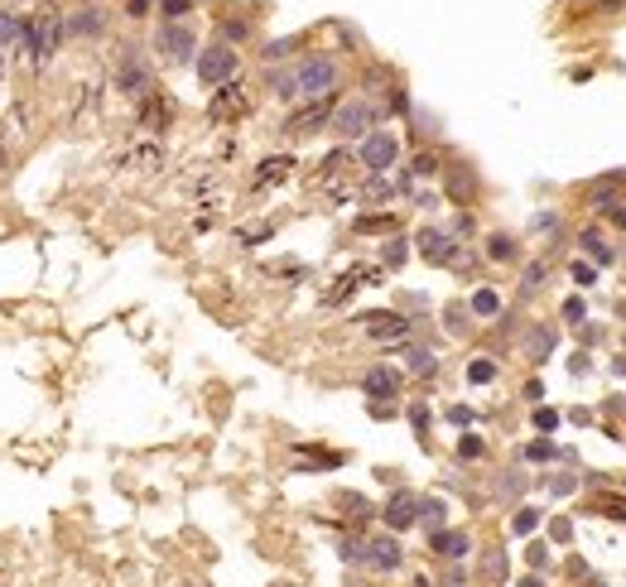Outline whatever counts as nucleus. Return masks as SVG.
Listing matches in <instances>:
<instances>
[{
    "mask_svg": "<svg viewBox=\"0 0 626 587\" xmlns=\"http://www.w3.org/2000/svg\"><path fill=\"white\" fill-rule=\"evenodd\" d=\"M463 458H482V438H463Z\"/></svg>",
    "mask_w": 626,
    "mask_h": 587,
    "instance_id": "58836bf2",
    "label": "nucleus"
},
{
    "mask_svg": "<svg viewBox=\"0 0 626 587\" xmlns=\"http://www.w3.org/2000/svg\"><path fill=\"white\" fill-rule=\"evenodd\" d=\"M448 188H453L458 197H467V193H472V174H463V169H458V174L448 179Z\"/></svg>",
    "mask_w": 626,
    "mask_h": 587,
    "instance_id": "c85d7f7f",
    "label": "nucleus"
},
{
    "mask_svg": "<svg viewBox=\"0 0 626 587\" xmlns=\"http://www.w3.org/2000/svg\"><path fill=\"white\" fill-rule=\"evenodd\" d=\"M169 116H174V101H169V97H159V92L140 97V125H145V130H164V125H169Z\"/></svg>",
    "mask_w": 626,
    "mask_h": 587,
    "instance_id": "ddd939ff",
    "label": "nucleus"
},
{
    "mask_svg": "<svg viewBox=\"0 0 626 587\" xmlns=\"http://www.w3.org/2000/svg\"><path fill=\"white\" fill-rule=\"evenodd\" d=\"M521 587H544V583H539V578H525V583Z\"/></svg>",
    "mask_w": 626,
    "mask_h": 587,
    "instance_id": "79ce46f5",
    "label": "nucleus"
},
{
    "mask_svg": "<svg viewBox=\"0 0 626 587\" xmlns=\"http://www.w3.org/2000/svg\"><path fill=\"white\" fill-rule=\"evenodd\" d=\"M564 318H569V323H583V303H578V298H573V303H564Z\"/></svg>",
    "mask_w": 626,
    "mask_h": 587,
    "instance_id": "4c0bfd02",
    "label": "nucleus"
},
{
    "mask_svg": "<svg viewBox=\"0 0 626 587\" xmlns=\"http://www.w3.org/2000/svg\"><path fill=\"white\" fill-rule=\"evenodd\" d=\"M535 525H539V510H535V505H530V510H521V515H516V534H530V530H535Z\"/></svg>",
    "mask_w": 626,
    "mask_h": 587,
    "instance_id": "bb28decb",
    "label": "nucleus"
},
{
    "mask_svg": "<svg viewBox=\"0 0 626 587\" xmlns=\"http://www.w3.org/2000/svg\"><path fill=\"white\" fill-rule=\"evenodd\" d=\"M289 169H294V159H289V154H275V159H265V164L256 169V188H270V183H280Z\"/></svg>",
    "mask_w": 626,
    "mask_h": 587,
    "instance_id": "f3484780",
    "label": "nucleus"
},
{
    "mask_svg": "<svg viewBox=\"0 0 626 587\" xmlns=\"http://www.w3.org/2000/svg\"><path fill=\"white\" fill-rule=\"evenodd\" d=\"M58 44H63V15H58V10H34V15L24 19V39H19V48H29V53H34V63L44 68V63L58 53Z\"/></svg>",
    "mask_w": 626,
    "mask_h": 587,
    "instance_id": "f257e3e1",
    "label": "nucleus"
},
{
    "mask_svg": "<svg viewBox=\"0 0 626 587\" xmlns=\"http://www.w3.org/2000/svg\"><path fill=\"white\" fill-rule=\"evenodd\" d=\"M443 323H448V332H467V323H463V308H448V313H443Z\"/></svg>",
    "mask_w": 626,
    "mask_h": 587,
    "instance_id": "2f4dec72",
    "label": "nucleus"
},
{
    "mask_svg": "<svg viewBox=\"0 0 626 587\" xmlns=\"http://www.w3.org/2000/svg\"><path fill=\"white\" fill-rule=\"evenodd\" d=\"M539 280H544V265H530V270H525V289H535Z\"/></svg>",
    "mask_w": 626,
    "mask_h": 587,
    "instance_id": "e433bc0d",
    "label": "nucleus"
},
{
    "mask_svg": "<svg viewBox=\"0 0 626 587\" xmlns=\"http://www.w3.org/2000/svg\"><path fill=\"white\" fill-rule=\"evenodd\" d=\"M371 120H376V111L366 101H347V106L332 111V130L347 135V140H366L371 135Z\"/></svg>",
    "mask_w": 626,
    "mask_h": 587,
    "instance_id": "20e7f679",
    "label": "nucleus"
},
{
    "mask_svg": "<svg viewBox=\"0 0 626 587\" xmlns=\"http://www.w3.org/2000/svg\"><path fill=\"white\" fill-rule=\"evenodd\" d=\"M68 29H73V34H82V39H97V34L106 29V15L87 5V10H78V15H73V24H68Z\"/></svg>",
    "mask_w": 626,
    "mask_h": 587,
    "instance_id": "a211bd4d",
    "label": "nucleus"
},
{
    "mask_svg": "<svg viewBox=\"0 0 626 587\" xmlns=\"http://www.w3.org/2000/svg\"><path fill=\"white\" fill-rule=\"evenodd\" d=\"M241 111H246V87H241V82H222V87H217V97L208 101V116H212V120H222V125H226V120H236Z\"/></svg>",
    "mask_w": 626,
    "mask_h": 587,
    "instance_id": "1a4fd4ad",
    "label": "nucleus"
},
{
    "mask_svg": "<svg viewBox=\"0 0 626 587\" xmlns=\"http://www.w3.org/2000/svg\"><path fill=\"white\" fill-rule=\"evenodd\" d=\"M535 424H539V428H544V433H549V428H554V424H559V414H554V409H539V414H535Z\"/></svg>",
    "mask_w": 626,
    "mask_h": 587,
    "instance_id": "72a5a7b5",
    "label": "nucleus"
},
{
    "mask_svg": "<svg viewBox=\"0 0 626 587\" xmlns=\"http://www.w3.org/2000/svg\"><path fill=\"white\" fill-rule=\"evenodd\" d=\"M405 366H410L415 376H429L438 361H433V352H424V347H410V352H405Z\"/></svg>",
    "mask_w": 626,
    "mask_h": 587,
    "instance_id": "412c9836",
    "label": "nucleus"
},
{
    "mask_svg": "<svg viewBox=\"0 0 626 587\" xmlns=\"http://www.w3.org/2000/svg\"><path fill=\"white\" fill-rule=\"evenodd\" d=\"M497 308H501V298H497L492 289H477V294H472V313H477V318H492Z\"/></svg>",
    "mask_w": 626,
    "mask_h": 587,
    "instance_id": "5701e85b",
    "label": "nucleus"
},
{
    "mask_svg": "<svg viewBox=\"0 0 626 587\" xmlns=\"http://www.w3.org/2000/svg\"><path fill=\"white\" fill-rule=\"evenodd\" d=\"M275 97H299V87H294V73H280V78H275Z\"/></svg>",
    "mask_w": 626,
    "mask_h": 587,
    "instance_id": "a878e982",
    "label": "nucleus"
},
{
    "mask_svg": "<svg viewBox=\"0 0 626 587\" xmlns=\"http://www.w3.org/2000/svg\"><path fill=\"white\" fill-rule=\"evenodd\" d=\"M294 87H299V97H328L332 87H337V63L328 58V53H313V58H304L299 68H294Z\"/></svg>",
    "mask_w": 626,
    "mask_h": 587,
    "instance_id": "f03ea898",
    "label": "nucleus"
},
{
    "mask_svg": "<svg viewBox=\"0 0 626 587\" xmlns=\"http://www.w3.org/2000/svg\"><path fill=\"white\" fill-rule=\"evenodd\" d=\"M289 48H294V39H275V44H270V48H265V58H285V53H289Z\"/></svg>",
    "mask_w": 626,
    "mask_h": 587,
    "instance_id": "473e14b6",
    "label": "nucleus"
},
{
    "mask_svg": "<svg viewBox=\"0 0 626 587\" xmlns=\"http://www.w3.org/2000/svg\"><path fill=\"white\" fill-rule=\"evenodd\" d=\"M116 87L130 92V97H150V92H154V73H150L140 44H125V53H120V63H116Z\"/></svg>",
    "mask_w": 626,
    "mask_h": 587,
    "instance_id": "7ed1b4c3",
    "label": "nucleus"
},
{
    "mask_svg": "<svg viewBox=\"0 0 626 587\" xmlns=\"http://www.w3.org/2000/svg\"><path fill=\"white\" fill-rule=\"evenodd\" d=\"M487 255H492V260H511V255H516L511 236H492V241H487Z\"/></svg>",
    "mask_w": 626,
    "mask_h": 587,
    "instance_id": "b1692460",
    "label": "nucleus"
},
{
    "mask_svg": "<svg viewBox=\"0 0 626 587\" xmlns=\"http://www.w3.org/2000/svg\"><path fill=\"white\" fill-rule=\"evenodd\" d=\"M395 154H400V145H395L391 130H371V135L361 140V164H366L371 174H386V169L395 164Z\"/></svg>",
    "mask_w": 626,
    "mask_h": 587,
    "instance_id": "423d86ee",
    "label": "nucleus"
},
{
    "mask_svg": "<svg viewBox=\"0 0 626 587\" xmlns=\"http://www.w3.org/2000/svg\"><path fill=\"white\" fill-rule=\"evenodd\" d=\"M467 549H472V539L463 530H433V554L438 559H467Z\"/></svg>",
    "mask_w": 626,
    "mask_h": 587,
    "instance_id": "2eb2a0df",
    "label": "nucleus"
},
{
    "mask_svg": "<svg viewBox=\"0 0 626 587\" xmlns=\"http://www.w3.org/2000/svg\"><path fill=\"white\" fill-rule=\"evenodd\" d=\"M366 395H376V399H391V395H400V371H391V366H376V371H366Z\"/></svg>",
    "mask_w": 626,
    "mask_h": 587,
    "instance_id": "dca6fc26",
    "label": "nucleus"
},
{
    "mask_svg": "<svg viewBox=\"0 0 626 587\" xmlns=\"http://www.w3.org/2000/svg\"><path fill=\"white\" fill-rule=\"evenodd\" d=\"M415 520H419V500L410 491H395L391 505H386V525H391V530H410Z\"/></svg>",
    "mask_w": 626,
    "mask_h": 587,
    "instance_id": "f8f14e48",
    "label": "nucleus"
},
{
    "mask_svg": "<svg viewBox=\"0 0 626 587\" xmlns=\"http://www.w3.org/2000/svg\"><path fill=\"white\" fill-rule=\"evenodd\" d=\"M391 226V217H361L357 222V231H386Z\"/></svg>",
    "mask_w": 626,
    "mask_h": 587,
    "instance_id": "7c9ffc66",
    "label": "nucleus"
},
{
    "mask_svg": "<svg viewBox=\"0 0 626 587\" xmlns=\"http://www.w3.org/2000/svg\"><path fill=\"white\" fill-rule=\"evenodd\" d=\"M0 78H5V63H0Z\"/></svg>",
    "mask_w": 626,
    "mask_h": 587,
    "instance_id": "37998d69",
    "label": "nucleus"
},
{
    "mask_svg": "<svg viewBox=\"0 0 626 587\" xmlns=\"http://www.w3.org/2000/svg\"><path fill=\"white\" fill-rule=\"evenodd\" d=\"M443 515H448V510H443V500H433V496H429V500H419V520H424L429 530H443Z\"/></svg>",
    "mask_w": 626,
    "mask_h": 587,
    "instance_id": "4be33fe9",
    "label": "nucleus"
},
{
    "mask_svg": "<svg viewBox=\"0 0 626 587\" xmlns=\"http://www.w3.org/2000/svg\"><path fill=\"white\" fill-rule=\"evenodd\" d=\"M366 318H371L366 332L376 342H405L410 337V318H395V313H366Z\"/></svg>",
    "mask_w": 626,
    "mask_h": 587,
    "instance_id": "9b49d317",
    "label": "nucleus"
},
{
    "mask_svg": "<svg viewBox=\"0 0 626 587\" xmlns=\"http://www.w3.org/2000/svg\"><path fill=\"white\" fill-rule=\"evenodd\" d=\"M492 376H497L492 361H472V366H467V381H472V386H482V381H492Z\"/></svg>",
    "mask_w": 626,
    "mask_h": 587,
    "instance_id": "393cba45",
    "label": "nucleus"
},
{
    "mask_svg": "<svg viewBox=\"0 0 626 587\" xmlns=\"http://www.w3.org/2000/svg\"><path fill=\"white\" fill-rule=\"evenodd\" d=\"M617 226H626V207H617Z\"/></svg>",
    "mask_w": 626,
    "mask_h": 587,
    "instance_id": "a19ab883",
    "label": "nucleus"
},
{
    "mask_svg": "<svg viewBox=\"0 0 626 587\" xmlns=\"http://www.w3.org/2000/svg\"><path fill=\"white\" fill-rule=\"evenodd\" d=\"M419 251H424V260L448 265V260L458 255V241H453V236H443V231H424V236H419Z\"/></svg>",
    "mask_w": 626,
    "mask_h": 587,
    "instance_id": "4468645a",
    "label": "nucleus"
},
{
    "mask_svg": "<svg viewBox=\"0 0 626 587\" xmlns=\"http://www.w3.org/2000/svg\"><path fill=\"white\" fill-rule=\"evenodd\" d=\"M405 255H410V251H405V241L395 236V241L386 246V265H405Z\"/></svg>",
    "mask_w": 626,
    "mask_h": 587,
    "instance_id": "cd10ccee",
    "label": "nucleus"
},
{
    "mask_svg": "<svg viewBox=\"0 0 626 587\" xmlns=\"http://www.w3.org/2000/svg\"><path fill=\"white\" fill-rule=\"evenodd\" d=\"M145 10H150V0H130L125 5V15H145Z\"/></svg>",
    "mask_w": 626,
    "mask_h": 587,
    "instance_id": "ea45409f",
    "label": "nucleus"
},
{
    "mask_svg": "<svg viewBox=\"0 0 626 587\" xmlns=\"http://www.w3.org/2000/svg\"><path fill=\"white\" fill-rule=\"evenodd\" d=\"M525 352H530V361H549V352H554V327H530Z\"/></svg>",
    "mask_w": 626,
    "mask_h": 587,
    "instance_id": "6ab92c4d",
    "label": "nucleus"
},
{
    "mask_svg": "<svg viewBox=\"0 0 626 587\" xmlns=\"http://www.w3.org/2000/svg\"><path fill=\"white\" fill-rule=\"evenodd\" d=\"M438 164H433V154H415V174H433Z\"/></svg>",
    "mask_w": 626,
    "mask_h": 587,
    "instance_id": "f704fd0d",
    "label": "nucleus"
},
{
    "mask_svg": "<svg viewBox=\"0 0 626 587\" xmlns=\"http://www.w3.org/2000/svg\"><path fill=\"white\" fill-rule=\"evenodd\" d=\"M231 73H236V48H231V44H212L208 53L198 58V78H203L208 87L231 82Z\"/></svg>",
    "mask_w": 626,
    "mask_h": 587,
    "instance_id": "39448f33",
    "label": "nucleus"
},
{
    "mask_svg": "<svg viewBox=\"0 0 626 587\" xmlns=\"http://www.w3.org/2000/svg\"><path fill=\"white\" fill-rule=\"evenodd\" d=\"M328 120H332V97H318V101H309L304 111L289 116V135H309V130L328 125Z\"/></svg>",
    "mask_w": 626,
    "mask_h": 587,
    "instance_id": "9d476101",
    "label": "nucleus"
},
{
    "mask_svg": "<svg viewBox=\"0 0 626 587\" xmlns=\"http://www.w3.org/2000/svg\"><path fill=\"white\" fill-rule=\"evenodd\" d=\"M19 39H24V19H15V15L0 10V48H15Z\"/></svg>",
    "mask_w": 626,
    "mask_h": 587,
    "instance_id": "aec40b11",
    "label": "nucleus"
},
{
    "mask_svg": "<svg viewBox=\"0 0 626 587\" xmlns=\"http://www.w3.org/2000/svg\"><path fill=\"white\" fill-rule=\"evenodd\" d=\"M361 197H371V202H381V197H391V183H386V179H371V183H366V193Z\"/></svg>",
    "mask_w": 626,
    "mask_h": 587,
    "instance_id": "c756f323",
    "label": "nucleus"
},
{
    "mask_svg": "<svg viewBox=\"0 0 626 587\" xmlns=\"http://www.w3.org/2000/svg\"><path fill=\"white\" fill-rule=\"evenodd\" d=\"M260 236H270V226H251V231H241V241H246V246H256Z\"/></svg>",
    "mask_w": 626,
    "mask_h": 587,
    "instance_id": "c9c22d12",
    "label": "nucleus"
},
{
    "mask_svg": "<svg viewBox=\"0 0 626 587\" xmlns=\"http://www.w3.org/2000/svg\"><path fill=\"white\" fill-rule=\"evenodd\" d=\"M154 44H159V53H164L169 63H188V58H193V29H188V24H164Z\"/></svg>",
    "mask_w": 626,
    "mask_h": 587,
    "instance_id": "6e6552de",
    "label": "nucleus"
},
{
    "mask_svg": "<svg viewBox=\"0 0 626 587\" xmlns=\"http://www.w3.org/2000/svg\"><path fill=\"white\" fill-rule=\"evenodd\" d=\"M361 563H366V568H376V573H395V568L405 563V549H400V539H395V534H376V539H366Z\"/></svg>",
    "mask_w": 626,
    "mask_h": 587,
    "instance_id": "0eeeda50",
    "label": "nucleus"
}]
</instances>
